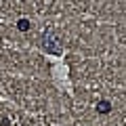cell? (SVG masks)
<instances>
[{"label": "cell", "instance_id": "cell-1", "mask_svg": "<svg viewBox=\"0 0 126 126\" xmlns=\"http://www.w3.org/2000/svg\"><path fill=\"white\" fill-rule=\"evenodd\" d=\"M42 46H44L48 53H53V55L61 53V42H59L53 34H44V36H42Z\"/></svg>", "mask_w": 126, "mask_h": 126}, {"label": "cell", "instance_id": "cell-3", "mask_svg": "<svg viewBox=\"0 0 126 126\" xmlns=\"http://www.w3.org/2000/svg\"><path fill=\"white\" fill-rule=\"evenodd\" d=\"M17 25H19V30H27V27H30V21H25V19H21V21H19Z\"/></svg>", "mask_w": 126, "mask_h": 126}, {"label": "cell", "instance_id": "cell-2", "mask_svg": "<svg viewBox=\"0 0 126 126\" xmlns=\"http://www.w3.org/2000/svg\"><path fill=\"white\" fill-rule=\"evenodd\" d=\"M111 111V103L109 101H99L97 103V113H101V116H105V113Z\"/></svg>", "mask_w": 126, "mask_h": 126}]
</instances>
